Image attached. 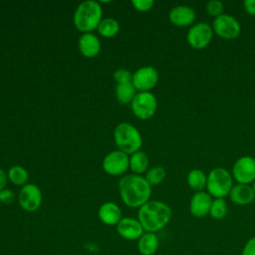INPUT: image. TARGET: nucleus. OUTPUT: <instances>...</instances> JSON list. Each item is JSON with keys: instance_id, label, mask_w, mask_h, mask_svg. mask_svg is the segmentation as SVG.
Instances as JSON below:
<instances>
[{"instance_id": "nucleus-1", "label": "nucleus", "mask_w": 255, "mask_h": 255, "mask_svg": "<svg viewBox=\"0 0 255 255\" xmlns=\"http://www.w3.org/2000/svg\"><path fill=\"white\" fill-rule=\"evenodd\" d=\"M120 195L124 203L129 207H140L151 195V185L139 174H128L119 182Z\"/></svg>"}, {"instance_id": "nucleus-2", "label": "nucleus", "mask_w": 255, "mask_h": 255, "mask_svg": "<svg viewBox=\"0 0 255 255\" xmlns=\"http://www.w3.org/2000/svg\"><path fill=\"white\" fill-rule=\"evenodd\" d=\"M171 216V208L159 200H148L137 212V220L143 230L152 233L162 229L170 221Z\"/></svg>"}, {"instance_id": "nucleus-3", "label": "nucleus", "mask_w": 255, "mask_h": 255, "mask_svg": "<svg viewBox=\"0 0 255 255\" xmlns=\"http://www.w3.org/2000/svg\"><path fill=\"white\" fill-rule=\"evenodd\" d=\"M102 14L103 10L99 2L94 0L84 1L75 11L74 24L79 31L91 33V31L98 29L102 21Z\"/></svg>"}, {"instance_id": "nucleus-4", "label": "nucleus", "mask_w": 255, "mask_h": 255, "mask_svg": "<svg viewBox=\"0 0 255 255\" xmlns=\"http://www.w3.org/2000/svg\"><path fill=\"white\" fill-rule=\"evenodd\" d=\"M116 143L119 150L132 154L139 150L142 138L137 128L128 123H121L117 126L114 132Z\"/></svg>"}, {"instance_id": "nucleus-5", "label": "nucleus", "mask_w": 255, "mask_h": 255, "mask_svg": "<svg viewBox=\"0 0 255 255\" xmlns=\"http://www.w3.org/2000/svg\"><path fill=\"white\" fill-rule=\"evenodd\" d=\"M233 186L232 174L223 167H214L207 175L206 188L214 198H224L229 195Z\"/></svg>"}, {"instance_id": "nucleus-6", "label": "nucleus", "mask_w": 255, "mask_h": 255, "mask_svg": "<svg viewBox=\"0 0 255 255\" xmlns=\"http://www.w3.org/2000/svg\"><path fill=\"white\" fill-rule=\"evenodd\" d=\"M156 108V98L150 92L137 93L131 102V110L133 114L140 120L150 119L155 114Z\"/></svg>"}, {"instance_id": "nucleus-7", "label": "nucleus", "mask_w": 255, "mask_h": 255, "mask_svg": "<svg viewBox=\"0 0 255 255\" xmlns=\"http://www.w3.org/2000/svg\"><path fill=\"white\" fill-rule=\"evenodd\" d=\"M212 29L217 36L225 40L236 39L241 32V26L238 20L235 17L224 13L217 18H214Z\"/></svg>"}, {"instance_id": "nucleus-8", "label": "nucleus", "mask_w": 255, "mask_h": 255, "mask_svg": "<svg viewBox=\"0 0 255 255\" xmlns=\"http://www.w3.org/2000/svg\"><path fill=\"white\" fill-rule=\"evenodd\" d=\"M213 29L205 22L193 24L186 35L187 43L196 50L204 49L211 42L213 37Z\"/></svg>"}, {"instance_id": "nucleus-9", "label": "nucleus", "mask_w": 255, "mask_h": 255, "mask_svg": "<svg viewBox=\"0 0 255 255\" xmlns=\"http://www.w3.org/2000/svg\"><path fill=\"white\" fill-rule=\"evenodd\" d=\"M232 176L241 184H249L255 181V158L244 155L236 159L232 166Z\"/></svg>"}, {"instance_id": "nucleus-10", "label": "nucleus", "mask_w": 255, "mask_h": 255, "mask_svg": "<svg viewBox=\"0 0 255 255\" xmlns=\"http://www.w3.org/2000/svg\"><path fill=\"white\" fill-rule=\"evenodd\" d=\"M18 202L25 211H36L42 203V193L40 188L33 183L25 184L19 192Z\"/></svg>"}, {"instance_id": "nucleus-11", "label": "nucleus", "mask_w": 255, "mask_h": 255, "mask_svg": "<svg viewBox=\"0 0 255 255\" xmlns=\"http://www.w3.org/2000/svg\"><path fill=\"white\" fill-rule=\"evenodd\" d=\"M158 81L157 71L150 66H145L137 69L132 75V85L135 90L140 92H149Z\"/></svg>"}, {"instance_id": "nucleus-12", "label": "nucleus", "mask_w": 255, "mask_h": 255, "mask_svg": "<svg viewBox=\"0 0 255 255\" xmlns=\"http://www.w3.org/2000/svg\"><path fill=\"white\" fill-rule=\"evenodd\" d=\"M128 167H129V157L121 150L111 151L103 160L104 170L111 175L122 174Z\"/></svg>"}, {"instance_id": "nucleus-13", "label": "nucleus", "mask_w": 255, "mask_h": 255, "mask_svg": "<svg viewBox=\"0 0 255 255\" xmlns=\"http://www.w3.org/2000/svg\"><path fill=\"white\" fill-rule=\"evenodd\" d=\"M119 235L127 240H138L144 233L140 222L132 217H123L117 224Z\"/></svg>"}, {"instance_id": "nucleus-14", "label": "nucleus", "mask_w": 255, "mask_h": 255, "mask_svg": "<svg viewBox=\"0 0 255 255\" xmlns=\"http://www.w3.org/2000/svg\"><path fill=\"white\" fill-rule=\"evenodd\" d=\"M211 203L212 198L208 192L197 191L191 196L189 210L194 217L201 218L209 214Z\"/></svg>"}, {"instance_id": "nucleus-15", "label": "nucleus", "mask_w": 255, "mask_h": 255, "mask_svg": "<svg viewBox=\"0 0 255 255\" xmlns=\"http://www.w3.org/2000/svg\"><path fill=\"white\" fill-rule=\"evenodd\" d=\"M196 14L194 10L187 5H178L173 7L168 14L169 21L177 27H187L193 24Z\"/></svg>"}, {"instance_id": "nucleus-16", "label": "nucleus", "mask_w": 255, "mask_h": 255, "mask_svg": "<svg viewBox=\"0 0 255 255\" xmlns=\"http://www.w3.org/2000/svg\"><path fill=\"white\" fill-rule=\"evenodd\" d=\"M228 196L237 205H247L255 200V193L249 184L237 183L233 185Z\"/></svg>"}, {"instance_id": "nucleus-17", "label": "nucleus", "mask_w": 255, "mask_h": 255, "mask_svg": "<svg viewBox=\"0 0 255 255\" xmlns=\"http://www.w3.org/2000/svg\"><path fill=\"white\" fill-rule=\"evenodd\" d=\"M79 49L83 56L93 58L100 53L101 42L93 33H84L79 39Z\"/></svg>"}, {"instance_id": "nucleus-18", "label": "nucleus", "mask_w": 255, "mask_h": 255, "mask_svg": "<svg viewBox=\"0 0 255 255\" xmlns=\"http://www.w3.org/2000/svg\"><path fill=\"white\" fill-rule=\"evenodd\" d=\"M100 220L107 225H117L122 217V210L118 204L114 202H106L99 209Z\"/></svg>"}, {"instance_id": "nucleus-19", "label": "nucleus", "mask_w": 255, "mask_h": 255, "mask_svg": "<svg viewBox=\"0 0 255 255\" xmlns=\"http://www.w3.org/2000/svg\"><path fill=\"white\" fill-rule=\"evenodd\" d=\"M159 246L158 237L155 233L145 232L137 240V250L141 255H153Z\"/></svg>"}, {"instance_id": "nucleus-20", "label": "nucleus", "mask_w": 255, "mask_h": 255, "mask_svg": "<svg viewBox=\"0 0 255 255\" xmlns=\"http://www.w3.org/2000/svg\"><path fill=\"white\" fill-rule=\"evenodd\" d=\"M187 184L190 188L197 191H203L207 184V175L201 169H191L187 174Z\"/></svg>"}, {"instance_id": "nucleus-21", "label": "nucleus", "mask_w": 255, "mask_h": 255, "mask_svg": "<svg viewBox=\"0 0 255 255\" xmlns=\"http://www.w3.org/2000/svg\"><path fill=\"white\" fill-rule=\"evenodd\" d=\"M148 163V156L140 150L132 153L129 157V168L134 172V174H141L146 171Z\"/></svg>"}, {"instance_id": "nucleus-22", "label": "nucleus", "mask_w": 255, "mask_h": 255, "mask_svg": "<svg viewBox=\"0 0 255 255\" xmlns=\"http://www.w3.org/2000/svg\"><path fill=\"white\" fill-rule=\"evenodd\" d=\"M135 88L132 85V82L130 83H125V84H118L116 87V95L121 104H128L131 103L135 93Z\"/></svg>"}, {"instance_id": "nucleus-23", "label": "nucleus", "mask_w": 255, "mask_h": 255, "mask_svg": "<svg viewBox=\"0 0 255 255\" xmlns=\"http://www.w3.org/2000/svg\"><path fill=\"white\" fill-rule=\"evenodd\" d=\"M120 30L119 22L114 18L103 19L99 26L98 31L104 37H114Z\"/></svg>"}, {"instance_id": "nucleus-24", "label": "nucleus", "mask_w": 255, "mask_h": 255, "mask_svg": "<svg viewBox=\"0 0 255 255\" xmlns=\"http://www.w3.org/2000/svg\"><path fill=\"white\" fill-rule=\"evenodd\" d=\"M28 171L20 165H14L10 167L8 171V178L14 183L15 185H25L28 181Z\"/></svg>"}, {"instance_id": "nucleus-25", "label": "nucleus", "mask_w": 255, "mask_h": 255, "mask_svg": "<svg viewBox=\"0 0 255 255\" xmlns=\"http://www.w3.org/2000/svg\"><path fill=\"white\" fill-rule=\"evenodd\" d=\"M227 203L224 198H215L212 200L209 214L214 219H222L227 214Z\"/></svg>"}, {"instance_id": "nucleus-26", "label": "nucleus", "mask_w": 255, "mask_h": 255, "mask_svg": "<svg viewBox=\"0 0 255 255\" xmlns=\"http://www.w3.org/2000/svg\"><path fill=\"white\" fill-rule=\"evenodd\" d=\"M165 175H166L165 169L160 165H156L149 168L146 171L144 178L152 186V185H157L161 183L165 178Z\"/></svg>"}, {"instance_id": "nucleus-27", "label": "nucleus", "mask_w": 255, "mask_h": 255, "mask_svg": "<svg viewBox=\"0 0 255 255\" xmlns=\"http://www.w3.org/2000/svg\"><path fill=\"white\" fill-rule=\"evenodd\" d=\"M224 5L219 0H210L206 4V12L214 18H217L218 16L223 14Z\"/></svg>"}, {"instance_id": "nucleus-28", "label": "nucleus", "mask_w": 255, "mask_h": 255, "mask_svg": "<svg viewBox=\"0 0 255 255\" xmlns=\"http://www.w3.org/2000/svg\"><path fill=\"white\" fill-rule=\"evenodd\" d=\"M114 79L118 84L130 83L132 81V75L128 70L122 68V69H118L114 73Z\"/></svg>"}, {"instance_id": "nucleus-29", "label": "nucleus", "mask_w": 255, "mask_h": 255, "mask_svg": "<svg viewBox=\"0 0 255 255\" xmlns=\"http://www.w3.org/2000/svg\"><path fill=\"white\" fill-rule=\"evenodd\" d=\"M153 3L154 2L152 0H131L132 6L140 12H145L151 9Z\"/></svg>"}, {"instance_id": "nucleus-30", "label": "nucleus", "mask_w": 255, "mask_h": 255, "mask_svg": "<svg viewBox=\"0 0 255 255\" xmlns=\"http://www.w3.org/2000/svg\"><path fill=\"white\" fill-rule=\"evenodd\" d=\"M14 200V193L8 189L4 188L0 191V202L4 204H10Z\"/></svg>"}, {"instance_id": "nucleus-31", "label": "nucleus", "mask_w": 255, "mask_h": 255, "mask_svg": "<svg viewBox=\"0 0 255 255\" xmlns=\"http://www.w3.org/2000/svg\"><path fill=\"white\" fill-rule=\"evenodd\" d=\"M242 255H255V237L250 238L242 250Z\"/></svg>"}, {"instance_id": "nucleus-32", "label": "nucleus", "mask_w": 255, "mask_h": 255, "mask_svg": "<svg viewBox=\"0 0 255 255\" xmlns=\"http://www.w3.org/2000/svg\"><path fill=\"white\" fill-rule=\"evenodd\" d=\"M243 7L248 14L255 16V0H244Z\"/></svg>"}, {"instance_id": "nucleus-33", "label": "nucleus", "mask_w": 255, "mask_h": 255, "mask_svg": "<svg viewBox=\"0 0 255 255\" xmlns=\"http://www.w3.org/2000/svg\"><path fill=\"white\" fill-rule=\"evenodd\" d=\"M7 179H8V174H6V172L2 168H0V191L5 188Z\"/></svg>"}, {"instance_id": "nucleus-34", "label": "nucleus", "mask_w": 255, "mask_h": 255, "mask_svg": "<svg viewBox=\"0 0 255 255\" xmlns=\"http://www.w3.org/2000/svg\"><path fill=\"white\" fill-rule=\"evenodd\" d=\"M250 186H251L252 190H253V191H254V193H255V181H253V182L250 184Z\"/></svg>"}, {"instance_id": "nucleus-35", "label": "nucleus", "mask_w": 255, "mask_h": 255, "mask_svg": "<svg viewBox=\"0 0 255 255\" xmlns=\"http://www.w3.org/2000/svg\"><path fill=\"white\" fill-rule=\"evenodd\" d=\"M254 201H255V200H254Z\"/></svg>"}]
</instances>
